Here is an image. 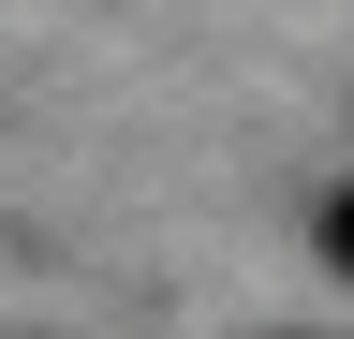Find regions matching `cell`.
Wrapping results in <instances>:
<instances>
[{
	"label": "cell",
	"mask_w": 354,
	"mask_h": 339,
	"mask_svg": "<svg viewBox=\"0 0 354 339\" xmlns=\"http://www.w3.org/2000/svg\"><path fill=\"white\" fill-rule=\"evenodd\" d=\"M325 266H339V280H354V192H339V206H325Z\"/></svg>",
	"instance_id": "6da1fadb"
}]
</instances>
